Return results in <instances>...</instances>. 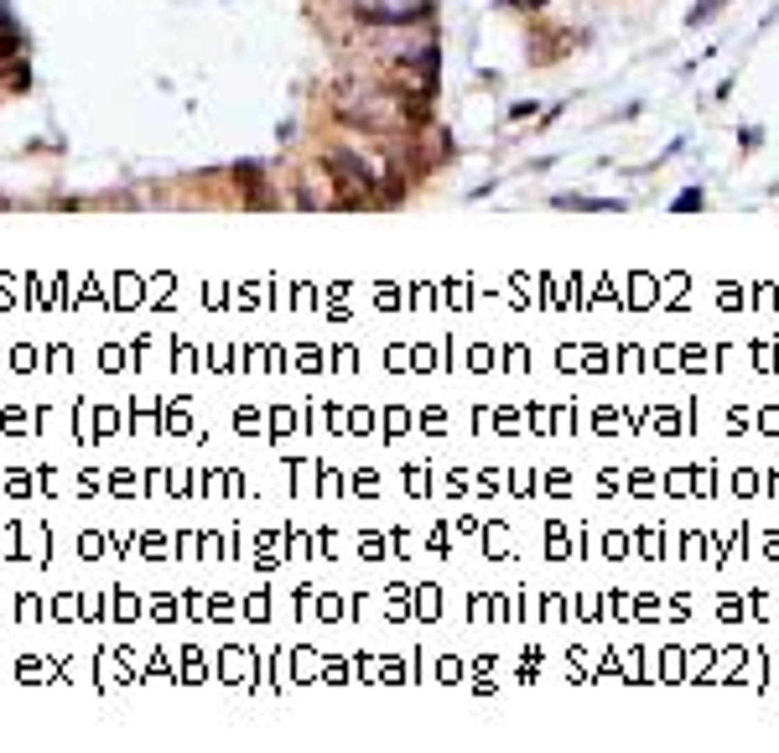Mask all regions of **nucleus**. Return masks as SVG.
<instances>
[{
    "label": "nucleus",
    "instance_id": "f257e3e1",
    "mask_svg": "<svg viewBox=\"0 0 779 753\" xmlns=\"http://www.w3.org/2000/svg\"><path fill=\"white\" fill-rule=\"evenodd\" d=\"M671 208H675V213H691V208H701V188H686L681 198L671 203Z\"/></svg>",
    "mask_w": 779,
    "mask_h": 753
},
{
    "label": "nucleus",
    "instance_id": "f03ea898",
    "mask_svg": "<svg viewBox=\"0 0 779 753\" xmlns=\"http://www.w3.org/2000/svg\"><path fill=\"white\" fill-rule=\"evenodd\" d=\"M717 6H728V0H701V6H696V10H691V16H686V21H691V26H696V21H707V16H712V10H717Z\"/></svg>",
    "mask_w": 779,
    "mask_h": 753
}]
</instances>
